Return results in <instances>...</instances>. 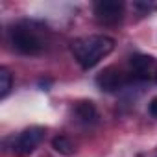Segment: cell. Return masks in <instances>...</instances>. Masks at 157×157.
I'll use <instances>...</instances> for the list:
<instances>
[{"label": "cell", "instance_id": "cell-1", "mask_svg": "<svg viewBox=\"0 0 157 157\" xmlns=\"http://www.w3.org/2000/svg\"><path fill=\"white\" fill-rule=\"evenodd\" d=\"M70 50L83 70L96 67L115 50V39L109 35H89L70 43Z\"/></svg>", "mask_w": 157, "mask_h": 157}, {"label": "cell", "instance_id": "cell-5", "mask_svg": "<svg viewBox=\"0 0 157 157\" xmlns=\"http://www.w3.org/2000/svg\"><path fill=\"white\" fill-rule=\"evenodd\" d=\"M96 85L104 93H118L126 87V76L118 68L107 67L96 76Z\"/></svg>", "mask_w": 157, "mask_h": 157}, {"label": "cell", "instance_id": "cell-8", "mask_svg": "<svg viewBox=\"0 0 157 157\" xmlns=\"http://www.w3.org/2000/svg\"><path fill=\"white\" fill-rule=\"evenodd\" d=\"M52 148H54L57 153H61V155H72V153L76 151L72 140H70L68 137H65V135L54 137V139H52Z\"/></svg>", "mask_w": 157, "mask_h": 157}, {"label": "cell", "instance_id": "cell-6", "mask_svg": "<svg viewBox=\"0 0 157 157\" xmlns=\"http://www.w3.org/2000/svg\"><path fill=\"white\" fill-rule=\"evenodd\" d=\"M74 111H76L78 120H80L82 124H85V126H94V124H98V120H100V115H98L96 105H94L93 102H89V100L78 102Z\"/></svg>", "mask_w": 157, "mask_h": 157}, {"label": "cell", "instance_id": "cell-7", "mask_svg": "<svg viewBox=\"0 0 157 157\" xmlns=\"http://www.w3.org/2000/svg\"><path fill=\"white\" fill-rule=\"evenodd\" d=\"M129 65H131V68H133V72H135L137 78H140V80H150V76L153 72V67H155V59L151 56L139 54V56L131 57Z\"/></svg>", "mask_w": 157, "mask_h": 157}, {"label": "cell", "instance_id": "cell-9", "mask_svg": "<svg viewBox=\"0 0 157 157\" xmlns=\"http://www.w3.org/2000/svg\"><path fill=\"white\" fill-rule=\"evenodd\" d=\"M11 85H13V76L6 67H2L0 68V98H6L10 94Z\"/></svg>", "mask_w": 157, "mask_h": 157}, {"label": "cell", "instance_id": "cell-10", "mask_svg": "<svg viewBox=\"0 0 157 157\" xmlns=\"http://www.w3.org/2000/svg\"><path fill=\"white\" fill-rule=\"evenodd\" d=\"M148 113H150L153 118H157V96L151 98V102L148 104Z\"/></svg>", "mask_w": 157, "mask_h": 157}, {"label": "cell", "instance_id": "cell-2", "mask_svg": "<svg viewBox=\"0 0 157 157\" xmlns=\"http://www.w3.org/2000/svg\"><path fill=\"white\" fill-rule=\"evenodd\" d=\"M10 41L13 48L22 56H39L44 48L43 37L37 33L33 24H28V22L13 26L10 30Z\"/></svg>", "mask_w": 157, "mask_h": 157}, {"label": "cell", "instance_id": "cell-12", "mask_svg": "<svg viewBox=\"0 0 157 157\" xmlns=\"http://www.w3.org/2000/svg\"><path fill=\"white\" fill-rule=\"evenodd\" d=\"M155 82H157V72H155Z\"/></svg>", "mask_w": 157, "mask_h": 157}, {"label": "cell", "instance_id": "cell-3", "mask_svg": "<svg viewBox=\"0 0 157 157\" xmlns=\"http://www.w3.org/2000/svg\"><path fill=\"white\" fill-rule=\"evenodd\" d=\"M43 137H44V128H41V126H32V128L24 129L22 133H19L13 139V146H11L13 155H17V157L30 155L41 144Z\"/></svg>", "mask_w": 157, "mask_h": 157}, {"label": "cell", "instance_id": "cell-11", "mask_svg": "<svg viewBox=\"0 0 157 157\" xmlns=\"http://www.w3.org/2000/svg\"><path fill=\"white\" fill-rule=\"evenodd\" d=\"M135 8L144 10V11H153V10H157L155 4H144V2H135Z\"/></svg>", "mask_w": 157, "mask_h": 157}, {"label": "cell", "instance_id": "cell-4", "mask_svg": "<svg viewBox=\"0 0 157 157\" xmlns=\"http://www.w3.org/2000/svg\"><path fill=\"white\" fill-rule=\"evenodd\" d=\"M94 17L102 26H115L124 19V2L100 0L94 4Z\"/></svg>", "mask_w": 157, "mask_h": 157}]
</instances>
